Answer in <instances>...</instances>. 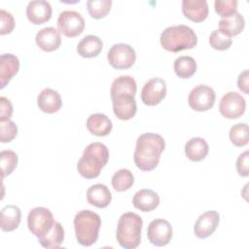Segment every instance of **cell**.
Returning a JSON list of instances; mask_svg holds the SVG:
<instances>
[{
	"mask_svg": "<svg viewBox=\"0 0 249 249\" xmlns=\"http://www.w3.org/2000/svg\"><path fill=\"white\" fill-rule=\"evenodd\" d=\"M136 89V82L130 76H120L113 81L110 94L113 111L118 119L127 121L135 116L137 111L134 98Z\"/></svg>",
	"mask_w": 249,
	"mask_h": 249,
	"instance_id": "6da1fadb",
	"label": "cell"
},
{
	"mask_svg": "<svg viewBox=\"0 0 249 249\" xmlns=\"http://www.w3.org/2000/svg\"><path fill=\"white\" fill-rule=\"evenodd\" d=\"M165 142L162 136L157 133H143L136 140L133 154L135 165L142 171H151L157 167Z\"/></svg>",
	"mask_w": 249,
	"mask_h": 249,
	"instance_id": "7a4b0ae2",
	"label": "cell"
},
{
	"mask_svg": "<svg viewBox=\"0 0 249 249\" xmlns=\"http://www.w3.org/2000/svg\"><path fill=\"white\" fill-rule=\"evenodd\" d=\"M108 160L109 151L106 145L100 142H92L86 147L82 158L78 160V172L86 179H94L100 174Z\"/></svg>",
	"mask_w": 249,
	"mask_h": 249,
	"instance_id": "3957f363",
	"label": "cell"
},
{
	"mask_svg": "<svg viewBox=\"0 0 249 249\" xmlns=\"http://www.w3.org/2000/svg\"><path fill=\"white\" fill-rule=\"evenodd\" d=\"M161 47L171 53H178L196 47L197 37L196 32L184 24L166 27L160 34Z\"/></svg>",
	"mask_w": 249,
	"mask_h": 249,
	"instance_id": "277c9868",
	"label": "cell"
},
{
	"mask_svg": "<svg viewBox=\"0 0 249 249\" xmlns=\"http://www.w3.org/2000/svg\"><path fill=\"white\" fill-rule=\"evenodd\" d=\"M143 221L142 218L133 212H126L121 215L116 231L119 244L124 249H134L141 241Z\"/></svg>",
	"mask_w": 249,
	"mask_h": 249,
	"instance_id": "5b68a950",
	"label": "cell"
},
{
	"mask_svg": "<svg viewBox=\"0 0 249 249\" xmlns=\"http://www.w3.org/2000/svg\"><path fill=\"white\" fill-rule=\"evenodd\" d=\"M74 228L77 241L83 246L94 244L98 238L101 219L90 210H81L74 217Z\"/></svg>",
	"mask_w": 249,
	"mask_h": 249,
	"instance_id": "8992f818",
	"label": "cell"
},
{
	"mask_svg": "<svg viewBox=\"0 0 249 249\" xmlns=\"http://www.w3.org/2000/svg\"><path fill=\"white\" fill-rule=\"evenodd\" d=\"M53 213L46 207H35L27 216V226L31 233L38 238L45 235L53 226Z\"/></svg>",
	"mask_w": 249,
	"mask_h": 249,
	"instance_id": "52a82bcc",
	"label": "cell"
},
{
	"mask_svg": "<svg viewBox=\"0 0 249 249\" xmlns=\"http://www.w3.org/2000/svg\"><path fill=\"white\" fill-rule=\"evenodd\" d=\"M109 64L119 70L130 68L136 59V53L134 49L124 43H119L111 47L107 53Z\"/></svg>",
	"mask_w": 249,
	"mask_h": 249,
	"instance_id": "ba28073f",
	"label": "cell"
},
{
	"mask_svg": "<svg viewBox=\"0 0 249 249\" xmlns=\"http://www.w3.org/2000/svg\"><path fill=\"white\" fill-rule=\"evenodd\" d=\"M57 28L66 37L79 36L85 28L84 18L76 11H63L57 18Z\"/></svg>",
	"mask_w": 249,
	"mask_h": 249,
	"instance_id": "9c48e42d",
	"label": "cell"
},
{
	"mask_svg": "<svg viewBox=\"0 0 249 249\" xmlns=\"http://www.w3.org/2000/svg\"><path fill=\"white\" fill-rule=\"evenodd\" d=\"M216 93L207 85H198L194 88L188 97L189 106L197 112H204L211 109L215 103Z\"/></svg>",
	"mask_w": 249,
	"mask_h": 249,
	"instance_id": "30bf717a",
	"label": "cell"
},
{
	"mask_svg": "<svg viewBox=\"0 0 249 249\" xmlns=\"http://www.w3.org/2000/svg\"><path fill=\"white\" fill-rule=\"evenodd\" d=\"M246 108L244 97L236 91H229L224 94L219 103L220 113L227 119L232 120L241 117Z\"/></svg>",
	"mask_w": 249,
	"mask_h": 249,
	"instance_id": "8fae6325",
	"label": "cell"
},
{
	"mask_svg": "<svg viewBox=\"0 0 249 249\" xmlns=\"http://www.w3.org/2000/svg\"><path fill=\"white\" fill-rule=\"evenodd\" d=\"M166 95V83L161 78H152L146 82L141 89V100L148 106H155L161 102Z\"/></svg>",
	"mask_w": 249,
	"mask_h": 249,
	"instance_id": "7c38bea8",
	"label": "cell"
},
{
	"mask_svg": "<svg viewBox=\"0 0 249 249\" xmlns=\"http://www.w3.org/2000/svg\"><path fill=\"white\" fill-rule=\"evenodd\" d=\"M147 236L153 245L165 246L171 240L172 227L167 220L155 219L148 226Z\"/></svg>",
	"mask_w": 249,
	"mask_h": 249,
	"instance_id": "4fadbf2b",
	"label": "cell"
},
{
	"mask_svg": "<svg viewBox=\"0 0 249 249\" xmlns=\"http://www.w3.org/2000/svg\"><path fill=\"white\" fill-rule=\"evenodd\" d=\"M220 214L215 210H210L201 214L194 226L195 235L200 239L210 236L218 228Z\"/></svg>",
	"mask_w": 249,
	"mask_h": 249,
	"instance_id": "5bb4252c",
	"label": "cell"
},
{
	"mask_svg": "<svg viewBox=\"0 0 249 249\" xmlns=\"http://www.w3.org/2000/svg\"><path fill=\"white\" fill-rule=\"evenodd\" d=\"M26 17L33 24H42L52 18V6L45 0H33L27 4Z\"/></svg>",
	"mask_w": 249,
	"mask_h": 249,
	"instance_id": "9a60e30c",
	"label": "cell"
},
{
	"mask_svg": "<svg viewBox=\"0 0 249 249\" xmlns=\"http://www.w3.org/2000/svg\"><path fill=\"white\" fill-rule=\"evenodd\" d=\"M35 42L41 50L45 52H53L60 47V32L52 26L42 28L37 32Z\"/></svg>",
	"mask_w": 249,
	"mask_h": 249,
	"instance_id": "2e32d148",
	"label": "cell"
},
{
	"mask_svg": "<svg viewBox=\"0 0 249 249\" xmlns=\"http://www.w3.org/2000/svg\"><path fill=\"white\" fill-rule=\"evenodd\" d=\"M182 12L192 21L201 22L206 19L209 9L206 0H183Z\"/></svg>",
	"mask_w": 249,
	"mask_h": 249,
	"instance_id": "e0dca14e",
	"label": "cell"
},
{
	"mask_svg": "<svg viewBox=\"0 0 249 249\" xmlns=\"http://www.w3.org/2000/svg\"><path fill=\"white\" fill-rule=\"evenodd\" d=\"M37 105L41 111L47 114H53L59 111L62 105L60 94L50 88L41 90L37 97Z\"/></svg>",
	"mask_w": 249,
	"mask_h": 249,
	"instance_id": "ac0fdd59",
	"label": "cell"
},
{
	"mask_svg": "<svg viewBox=\"0 0 249 249\" xmlns=\"http://www.w3.org/2000/svg\"><path fill=\"white\" fill-rule=\"evenodd\" d=\"M19 60L13 53H3L0 56V89H4L18 73Z\"/></svg>",
	"mask_w": 249,
	"mask_h": 249,
	"instance_id": "d6986e66",
	"label": "cell"
},
{
	"mask_svg": "<svg viewBox=\"0 0 249 249\" xmlns=\"http://www.w3.org/2000/svg\"><path fill=\"white\" fill-rule=\"evenodd\" d=\"M132 203L135 208L142 212H150L155 210L160 204L159 195L150 189H143L138 191L133 198Z\"/></svg>",
	"mask_w": 249,
	"mask_h": 249,
	"instance_id": "ffe728a7",
	"label": "cell"
},
{
	"mask_svg": "<svg viewBox=\"0 0 249 249\" xmlns=\"http://www.w3.org/2000/svg\"><path fill=\"white\" fill-rule=\"evenodd\" d=\"M88 202L97 208L107 207L112 200V194L104 184H95L87 191Z\"/></svg>",
	"mask_w": 249,
	"mask_h": 249,
	"instance_id": "44dd1931",
	"label": "cell"
},
{
	"mask_svg": "<svg viewBox=\"0 0 249 249\" xmlns=\"http://www.w3.org/2000/svg\"><path fill=\"white\" fill-rule=\"evenodd\" d=\"M86 126L95 136H106L111 132L113 124L105 114L95 113L88 118Z\"/></svg>",
	"mask_w": 249,
	"mask_h": 249,
	"instance_id": "7402d4cb",
	"label": "cell"
},
{
	"mask_svg": "<svg viewBox=\"0 0 249 249\" xmlns=\"http://www.w3.org/2000/svg\"><path fill=\"white\" fill-rule=\"evenodd\" d=\"M103 48L102 40L96 35L85 36L77 45V53L82 57L91 58L97 56Z\"/></svg>",
	"mask_w": 249,
	"mask_h": 249,
	"instance_id": "603a6c76",
	"label": "cell"
},
{
	"mask_svg": "<svg viewBox=\"0 0 249 249\" xmlns=\"http://www.w3.org/2000/svg\"><path fill=\"white\" fill-rule=\"evenodd\" d=\"M21 220V211L17 205H6L1 210L0 228L3 231L16 230Z\"/></svg>",
	"mask_w": 249,
	"mask_h": 249,
	"instance_id": "cb8c5ba5",
	"label": "cell"
},
{
	"mask_svg": "<svg viewBox=\"0 0 249 249\" xmlns=\"http://www.w3.org/2000/svg\"><path fill=\"white\" fill-rule=\"evenodd\" d=\"M209 152L207 142L200 137H194L187 141L185 145V154L187 158L193 161H200L204 160Z\"/></svg>",
	"mask_w": 249,
	"mask_h": 249,
	"instance_id": "d4e9b609",
	"label": "cell"
},
{
	"mask_svg": "<svg viewBox=\"0 0 249 249\" xmlns=\"http://www.w3.org/2000/svg\"><path fill=\"white\" fill-rule=\"evenodd\" d=\"M245 26V19L243 16L239 13H236L235 15L230 17V18H222L219 20V30L229 36H236L238 35Z\"/></svg>",
	"mask_w": 249,
	"mask_h": 249,
	"instance_id": "484cf974",
	"label": "cell"
},
{
	"mask_svg": "<svg viewBox=\"0 0 249 249\" xmlns=\"http://www.w3.org/2000/svg\"><path fill=\"white\" fill-rule=\"evenodd\" d=\"M64 240V229L59 222H54L53 228L43 236L38 238L39 243L45 248H58Z\"/></svg>",
	"mask_w": 249,
	"mask_h": 249,
	"instance_id": "4316f807",
	"label": "cell"
},
{
	"mask_svg": "<svg viewBox=\"0 0 249 249\" xmlns=\"http://www.w3.org/2000/svg\"><path fill=\"white\" fill-rule=\"evenodd\" d=\"M173 68L175 74L179 78L189 79L196 71V62L192 56L182 55L175 59Z\"/></svg>",
	"mask_w": 249,
	"mask_h": 249,
	"instance_id": "83f0119b",
	"label": "cell"
},
{
	"mask_svg": "<svg viewBox=\"0 0 249 249\" xmlns=\"http://www.w3.org/2000/svg\"><path fill=\"white\" fill-rule=\"evenodd\" d=\"M111 183L117 192H124L132 187L134 177L130 170L122 168L113 174Z\"/></svg>",
	"mask_w": 249,
	"mask_h": 249,
	"instance_id": "f1b7e54d",
	"label": "cell"
},
{
	"mask_svg": "<svg viewBox=\"0 0 249 249\" xmlns=\"http://www.w3.org/2000/svg\"><path fill=\"white\" fill-rule=\"evenodd\" d=\"M111 0H89L87 2V9L89 14L93 18H102L108 15L111 10Z\"/></svg>",
	"mask_w": 249,
	"mask_h": 249,
	"instance_id": "f546056e",
	"label": "cell"
},
{
	"mask_svg": "<svg viewBox=\"0 0 249 249\" xmlns=\"http://www.w3.org/2000/svg\"><path fill=\"white\" fill-rule=\"evenodd\" d=\"M231 142L236 147L245 146L248 143V125L244 123L233 124L229 131Z\"/></svg>",
	"mask_w": 249,
	"mask_h": 249,
	"instance_id": "4dcf8cb0",
	"label": "cell"
},
{
	"mask_svg": "<svg viewBox=\"0 0 249 249\" xmlns=\"http://www.w3.org/2000/svg\"><path fill=\"white\" fill-rule=\"evenodd\" d=\"M2 178L10 175L18 165V155L12 150H3L0 153Z\"/></svg>",
	"mask_w": 249,
	"mask_h": 249,
	"instance_id": "1f68e13d",
	"label": "cell"
},
{
	"mask_svg": "<svg viewBox=\"0 0 249 249\" xmlns=\"http://www.w3.org/2000/svg\"><path fill=\"white\" fill-rule=\"evenodd\" d=\"M209 44L214 50L226 51L231 46L232 40L231 37L223 34L219 29H215L209 36Z\"/></svg>",
	"mask_w": 249,
	"mask_h": 249,
	"instance_id": "d6a6232c",
	"label": "cell"
},
{
	"mask_svg": "<svg viewBox=\"0 0 249 249\" xmlns=\"http://www.w3.org/2000/svg\"><path fill=\"white\" fill-rule=\"evenodd\" d=\"M215 12L222 18H230L237 13L236 0H216L214 2Z\"/></svg>",
	"mask_w": 249,
	"mask_h": 249,
	"instance_id": "836d02e7",
	"label": "cell"
},
{
	"mask_svg": "<svg viewBox=\"0 0 249 249\" xmlns=\"http://www.w3.org/2000/svg\"><path fill=\"white\" fill-rule=\"evenodd\" d=\"M18 134L17 124L11 121L0 122V141L2 143L11 142Z\"/></svg>",
	"mask_w": 249,
	"mask_h": 249,
	"instance_id": "e575fe53",
	"label": "cell"
},
{
	"mask_svg": "<svg viewBox=\"0 0 249 249\" xmlns=\"http://www.w3.org/2000/svg\"><path fill=\"white\" fill-rule=\"evenodd\" d=\"M0 18H1V27L0 34L5 35L11 33L15 28V19L11 13L5 11L4 9L0 10Z\"/></svg>",
	"mask_w": 249,
	"mask_h": 249,
	"instance_id": "d590c367",
	"label": "cell"
},
{
	"mask_svg": "<svg viewBox=\"0 0 249 249\" xmlns=\"http://www.w3.org/2000/svg\"><path fill=\"white\" fill-rule=\"evenodd\" d=\"M249 152L245 151L240 154L236 160V171L242 177H247L249 175Z\"/></svg>",
	"mask_w": 249,
	"mask_h": 249,
	"instance_id": "8d00e7d4",
	"label": "cell"
},
{
	"mask_svg": "<svg viewBox=\"0 0 249 249\" xmlns=\"http://www.w3.org/2000/svg\"><path fill=\"white\" fill-rule=\"evenodd\" d=\"M13 114V105L5 96L0 97V122L10 120Z\"/></svg>",
	"mask_w": 249,
	"mask_h": 249,
	"instance_id": "74e56055",
	"label": "cell"
},
{
	"mask_svg": "<svg viewBox=\"0 0 249 249\" xmlns=\"http://www.w3.org/2000/svg\"><path fill=\"white\" fill-rule=\"evenodd\" d=\"M248 79H249V71L246 69L243 72H241L237 78V87L238 89L243 91L245 94L249 93V83H248Z\"/></svg>",
	"mask_w": 249,
	"mask_h": 249,
	"instance_id": "f35d334b",
	"label": "cell"
}]
</instances>
